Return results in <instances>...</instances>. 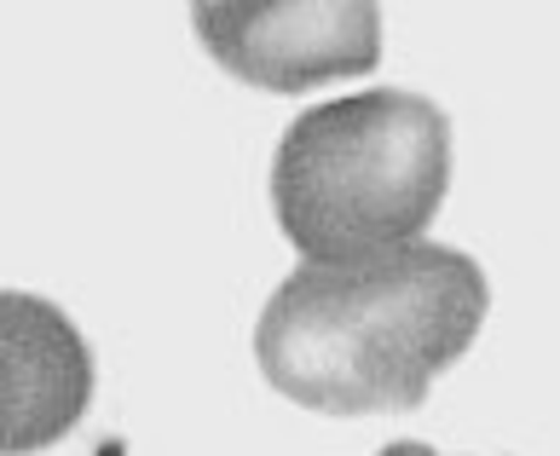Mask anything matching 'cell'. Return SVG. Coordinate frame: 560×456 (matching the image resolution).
<instances>
[{"mask_svg": "<svg viewBox=\"0 0 560 456\" xmlns=\"http://www.w3.org/2000/svg\"><path fill=\"white\" fill-rule=\"evenodd\" d=\"M486 313L480 260L428 237L370 260H301L260 306L255 364L301 410L393 417L480 341Z\"/></svg>", "mask_w": 560, "mask_h": 456, "instance_id": "cell-1", "label": "cell"}, {"mask_svg": "<svg viewBox=\"0 0 560 456\" xmlns=\"http://www.w3.org/2000/svg\"><path fill=\"white\" fill-rule=\"evenodd\" d=\"M451 185V116L422 93L324 98L272 156V209L301 260H370L422 243Z\"/></svg>", "mask_w": 560, "mask_h": 456, "instance_id": "cell-2", "label": "cell"}, {"mask_svg": "<svg viewBox=\"0 0 560 456\" xmlns=\"http://www.w3.org/2000/svg\"><path fill=\"white\" fill-rule=\"evenodd\" d=\"M191 24L214 65L260 93H306L382 65L370 0H202Z\"/></svg>", "mask_w": 560, "mask_h": 456, "instance_id": "cell-3", "label": "cell"}, {"mask_svg": "<svg viewBox=\"0 0 560 456\" xmlns=\"http://www.w3.org/2000/svg\"><path fill=\"white\" fill-rule=\"evenodd\" d=\"M93 347L47 295L0 289V456L58 445L93 405Z\"/></svg>", "mask_w": 560, "mask_h": 456, "instance_id": "cell-4", "label": "cell"}, {"mask_svg": "<svg viewBox=\"0 0 560 456\" xmlns=\"http://www.w3.org/2000/svg\"><path fill=\"white\" fill-rule=\"evenodd\" d=\"M382 456H445V451H433L422 440H393V445H382Z\"/></svg>", "mask_w": 560, "mask_h": 456, "instance_id": "cell-5", "label": "cell"}]
</instances>
